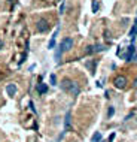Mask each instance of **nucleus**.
<instances>
[{"mask_svg":"<svg viewBox=\"0 0 137 142\" xmlns=\"http://www.w3.org/2000/svg\"><path fill=\"white\" fill-rule=\"evenodd\" d=\"M61 88H63L64 91L70 93L73 97L79 96V93H81L79 84H77V82H75V81H70V79H64V81H63V84H61Z\"/></svg>","mask_w":137,"mask_h":142,"instance_id":"1","label":"nucleus"},{"mask_svg":"<svg viewBox=\"0 0 137 142\" xmlns=\"http://www.w3.org/2000/svg\"><path fill=\"white\" fill-rule=\"evenodd\" d=\"M72 46H73V39L72 38H64L63 41H61V43H60V51L61 52H66V51H69V49H72Z\"/></svg>","mask_w":137,"mask_h":142,"instance_id":"2","label":"nucleus"},{"mask_svg":"<svg viewBox=\"0 0 137 142\" xmlns=\"http://www.w3.org/2000/svg\"><path fill=\"white\" fill-rule=\"evenodd\" d=\"M113 84H115V87H116V88L122 90V88H125V87H127V78H125V76H122V75H119V76H116V78H115Z\"/></svg>","mask_w":137,"mask_h":142,"instance_id":"3","label":"nucleus"},{"mask_svg":"<svg viewBox=\"0 0 137 142\" xmlns=\"http://www.w3.org/2000/svg\"><path fill=\"white\" fill-rule=\"evenodd\" d=\"M49 30V24L46 20H39L37 21V31H40V33H46Z\"/></svg>","mask_w":137,"mask_h":142,"instance_id":"4","label":"nucleus"},{"mask_svg":"<svg viewBox=\"0 0 137 142\" xmlns=\"http://www.w3.org/2000/svg\"><path fill=\"white\" fill-rule=\"evenodd\" d=\"M134 52H136L134 45H130V46L127 48V54L124 56V58H125L127 61H131V58H133V56H134Z\"/></svg>","mask_w":137,"mask_h":142,"instance_id":"5","label":"nucleus"},{"mask_svg":"<svg viewBox=\"0 0 137 142\" xmlns=\"http://www.w3.org/2000/svg\"><path fill=\"white\" fill-rule=\"evenodd\" d=\"M16 84H8V87H6V93H8V96H11V97H13L15 94H16Z\"/></svg>","mask_w":137,"mask_h":142,"instance_id":"6","label":"nucleus"},{"mask_svg":"<svg viewBox=\"0 0 137 142\" xmlns=\"http://www.w3.org/2000/svg\"><path fill=\"white\" fill-rule=\"evenodd\" d=\"M37 91L40 94H45L48 91V85L46 84H37Z\"/></svg>","mask_w":137,"mask_h":142,"instance_id":"7","label":"nucleus"},{"mask_svg":"<svg viewBox=\"0 0 137 142\" xmlns=\"http://www.w3.org/2000/svg\"><path fill=\"white\" fill-rule=\"evenodd\" d=\"M99 141H101V133L100 132H95L92 135V138H91V142H99Z\"/></svg>","mask_w":137,"mask_h":142,"instance_id":"8","label":"nucleus"},{"mask_svg":"<svg viewBox=\"0 0 137 142\" xmlns=\"http://www.w3.org/2000/svg\"><path fill=\"white\" fill-rule=\"evenodd\" d=\"M136 34H137V20L134 21V26H133V28H131V31H130V36L134 39L136 38Z\"/></svg>","mask_w":137,"mask_h":142,"instance_id":"9","label":"nucleus"},{"mask_svg":"<svg viewBox=\"0 0 137 142\" xmlns=\"http://www.w3.org/2000/svg\"><path fill=\"white\" fill-rule=\"evenodd\" d=\"M64 127H66V130H69V129H70V112H67V114H66V121H64Z\"/></svg>","mask_w":137,"mask_h":142,"instance_id":"10","label":"nucleus"},{"mask_svg":"<svg viewBox=\"0 0 137 142\" xmlns=\"http://www.w3.org/2000/svg\"><path fill=\"white\" fill-rule=\"evenodd\" d=\"M99 8H100L99 0H92V12H94V14H97V12H99Z\"/></svg>","mask_w":137,"mask_h":142,"instance_id":"11","label":"nucleus"},{"mask_svg":"<svg viewBox=\"0 0 137 142\" xmlns=\"http://www.w3.org/2000/svg\"><path fill=\"white\" fill-rule=\"evenodd\" d=\"M49 82H51V85H57V76H55L54 73L49 76Z\"/></svg>","mask_w":137,"mask_h":142,"instance_id":"12","label":"nucleus"},{"mask_svg":"<svg viewBox=\"0 0 137 142\" xmlns=\"http://www.w3.org/2000/svg\"><path fill=\"white\" fill-rule=\"evenodd\" d=\"M54 46H55V38H51V41H49V43H48V48L52 49Z\"/></svg>","mask_w":137,"mask_h":142,"instance_id":"13","label":"nucleus"},{"mask_svg":"<svg viewBox=\"0 0 137 142\" xmlns=\"http://www.w3.org/2000/svg\"><path fill=\"white\" fill-rule=\"evenodd\" d=\"M113 114H115V109H113L112 106H110V108H109V111H107V117H112Z\"/></svg>","mask_w":137,"mask_h":142,"instance_id":"14","label":"nucleus"},{"mask_svg":"<svg viewBox=\"0 0 137 142\" xmlns=\"http://www.w3.org/2000/svg\"><path fill=\"white\" fill-rule=\"evenodd\" d=\"M25 56H27L25 52H23V56H21V60H19V64H23V63L25 61Z\"/></svg>","mask_w":137,"mask_h":142,"instance_id":"15","label":"nucleus"},{"mask_svg":"<svg viewBox=\"0 0 137 142\" xmlns=\"http://www.w3.org/2000/svg\"><path fill=\"white\" fill-rule=\"evenodd\" d=\"M28 106H30V109H31V111L36 114V109H34V103H33V102H30V103H28Z\"/></svg>","mask_w":137,"mask_h":142,"instance_id":"16","label":"nucleus"},{"mask_svg":"<svg viewBox=\"0 0 137 142\" xmlns=\"http://www.w3.org/2000/svg\"><path fill=\"white\" fill-rule=\"evenodd\" d=\"M3 46H5V42H3L2 39H0V49H3Z\"/></svg>","mask_w":137,"mask_h":142,"instance_id":"17","label":"nucleus"},{"mask_svg":"<svg viewBox=\"0 0 137 142\" xmlns=\"http://www.w3.org/2000/svg\"><path fill=\"white\" fill-rule=\"evenodd\" d=\"M134 87L137 88V76H136V79H134Z\"/></svg>","mask_w":137,"mask_h":142,"instance_id":"18","label":"nucleus"},{"mask_svg":"<svg viewBox=\"0 0 137 142\" xmlns=\"http://www.w3.org/2000/svg\"><path fill=\"white\" fill-rule=\"evenodd\" d=\"M99 142H104V141H99Z\"/></svg>","mask_w":137,"mask_h":142,"instance_id":"19","label":"nucleus"},{"mask_svg":"<svg viewBox=\"0 0 137 142\" xmlns=\"http://www.w3.org/2000/svg\"><path fill=\"white\" fill-rule=\"evenodd\" d=\"M9 2H13V0H9Z\"/></svg>","mask_w":137,"mask_h":142,"instance_id":"20","label":"nucleus"}]
</instances>
